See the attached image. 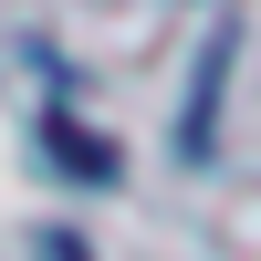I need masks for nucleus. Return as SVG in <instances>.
<instances>
[{
	"instance_id": "obj_2",
	"label": "nucleus",
	"mask_w": 261,
	"mask_h": 261,
	"mask_svg": "<svg viewBox=\"0 0 261 261\" xmlns=\"http://www.w3.org/2000/svg\"><path fill=\"white\" fill-rule=\"evenodd\" d=\"M42 261H84V241H73V230H53V241H42Z\"/></svg>"
},
{
	"instance_id": "obj_1",
	"label": "nucleus",
	"mask_w": 261,
	"mask_h": 261,
	"mask_svg": "<svg viewBox=\"0 0 261 261\" xmlns=\"http://www.w3.org/2000/svg\"><path fill=\"white\" fill-rule=\"evenodd\" d=\"M42 136H53V146H63V157H73V167H84V178H105V167H115V157H105V146H94V136H84V125H63V115H42Z\"/></svg>"
}]
</instances>
